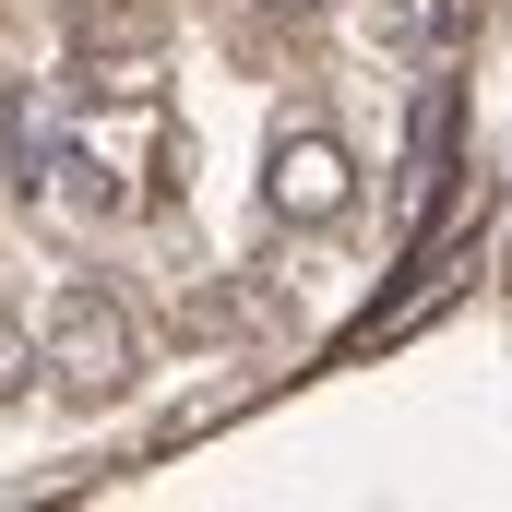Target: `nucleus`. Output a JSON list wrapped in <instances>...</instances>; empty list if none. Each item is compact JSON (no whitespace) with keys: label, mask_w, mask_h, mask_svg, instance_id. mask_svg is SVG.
Returning <instances> with one entry per match:
<instances>
[{"label":"nucleus","mask_w":512,"mask_h":512,"mask_svg":"<svg viewBox=\"0 0 512 512\" xmlns=\"http://www.w3.org/2000/svg\"><path fill=\"white\" fill-rule=\"evenodd\" d=\"M60 36L72 60H143L167 36V0H60Z\"/></svg>","instance_id":"7ed1b4c3"},{"label":"nucleus","mask_w":512,"mask_h":512,"mask_svg":"<svg viewBox=\"0 0 512 512\" xmlns=\"http://www.w3.org/2000/svg\"><path fill=\"white\" fill-rule=\"evenodd\" d=\"M262 203H274L286 227H334V215L358 203V155H346L334 131H286V143L262 155Z\"/></svg>","instance_id":"f03ea898"},{"label":"nucleus","mask_w":512,"mask_h":512,"mask_svg":"<svg viewBox=\"0 0 512 512\" xmlns=\"http://www.w3.org/2000/svg\"><path fill=\"white\" fill-rule=\"evenodd\" d=\"M36 179H48V120H36V108H12V191L36 203Z\"/></svg>","instance_id":"20e7f679"},{"label":"nucleus","mask_w":512,"mask_h":512,"mask_svg":"<svg viewBox=\"0 0 512 512\" xmlns=\"http://www.w3.org/2000/svg\"><path fill=\"white\" fill-rule=\"evenodd\" d=\"M48 370L72 405H120L131 393V310L108 286H60L48 298Z\"/></svg>","instance_id":"f257e3e1"},{"label":"nucleus","mask_w":512,"mask_h":512,"mask_svg":"<svg viewBox=\"0 0 512 512\" xmlns=\"http://www.w3.org/2000/svg\"><path fill=\"white\" fill-rule=\"evenodd\" d=\"M24 393H36V334L0 310V405H24Z\"/></svg>","instance_id":"39448f33"},{"label":"nucleus","mask_w":512,"mask_h":512,"mask_svg":"<svg viewBox=\"0 0 512 512\" xmlns=\"http://www.w3.org/2000/svg\"><path fill=\"white\" fill-rule=\"evenodd\" d=\"M274 12H322V0H274Z\"/></svg>","instance_id":"423d86ee"}]
</instances>
